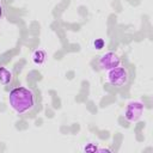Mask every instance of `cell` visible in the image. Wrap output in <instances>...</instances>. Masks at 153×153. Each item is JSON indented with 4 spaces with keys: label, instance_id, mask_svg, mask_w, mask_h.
I'll use <instances>...</instances> for the list:
<instances>
[{
    "label": "cell",
    "instance_id": "obj_1",
    "mask_svg": "<svg viewBox=\"0 0 153 153\" xmlns=\"http://www.w3.org/2000/svg\"><path fill=\"white\" fill-rule=\"evenodd\" d=\"M8 102L13 111H16L18 115H24L33 109L36 104V97L32 90L19 86L10 91Z\"/></svg>",
    "mask_w": 153,
    "mask_h": 153
},
{
    "label": "cell",
    "instance_id": "obj_2",
    "mask_svg": "<svg viewBox=\"0 0 153 153\" xmlns=\"http://www.w3.org/2000/svg\"><path fill=\"white\" fill-rule=\"evenodd\" d=\"M106 81L108 84H110L111 86L115 87H122L124 85L128 84L129 80V73L124 67L117 66L112 69L106 71Z\"/></svg>",
    "mask_w": 153,
    "mask_h": 153
},
{
    "label": "cell",
    "instance_id": "obj_3",
    "mask_svg": "<svg viewBox=\"0 0 153 153\" xmlns=\"http://www.w3.org/2000/svg\"><path fill=\"white\" fill-rule=\"evenodd\" d=\"M143 104L141 102L134 100V102H129L127 104V108L124 110V117L128 122H136L141 118L142 114H143Z\"/></svg>",
    "mask_w": 153,
    "mask_h": 153
},
{
    "label": "cell",
    "instance_id": "obj_4",
    "mask_svg": "<svg viewBox=\"0 0 153 153\" xmlns=\"http://www.w3.org/2000/svg\"><path fill=\"white\" fill-rule=\"evenodd\" d=\"M120 63H121V59L118 57V55L112 51H108L99 57L98 67L102 71H109V69H112L120 66Z\"/></svg>",
    "mask_w": 153,
    "mask_h": 153
},
{
    "label": "cell",
    "instance_id": "obj_5",
    "mask_svg": "<svg viewBox=\"0 0 153 153\" xmlns=\"http://www.w3.org/2000/svg\"><path fill=\"white\" fill-rule=\"evenodd\" d=\"M45 57H47V54L43 49H36L33 53H32V61L33 63L36 65H42L44 63L45 61Z\"/></svg>",
    "mask_w": 153,
    "mask_h": 153
},
{
    "label": "cell",
    "instance_id": "obj_6",
    "mask_svg": "<svg viewBox=\"0 0 153 153\" xmlns=\"http://www.w3.org/2000/svg\"><path fill=\"white\" fill-rule=\"evenodd\" d=\"M11 81H12V73L6 68L0 67V82L2 85H8Z\"/></svg>",
    "mask_w": 153,
    "mask_h": 153
},
{
    "label": "cell",
    "instance_id": "obj_7",
    "mask_svg": "<svg viewBox=\"0 0 153 153\" xmlns=\"http://www.w3.org/2000/svg\"><path fill=\"white\" fill-rule=\"evenodd\" d=\"M104 44H105V42H104L103 38H96V39L93 41V47H94V49H97V50H100L102 48H104Z\"/></svg>",
    "mask_w": 153,
    "mask_h": 153
},
{
    "label": "cell",
    "instance_id": "obj_8",
    "mask_svg": "<svg viewBox=\"0 0 153 153\" xmlns=\"http://www.w3.org/2000/svg\"><path fill=\"white\" fill-rule=\"evenodd\" d=\"M1 16H2V6L0 5V18H1Z\"/></svg>",
    "mask_w": 153,
    "mask_h": 153
}]
</instances>
